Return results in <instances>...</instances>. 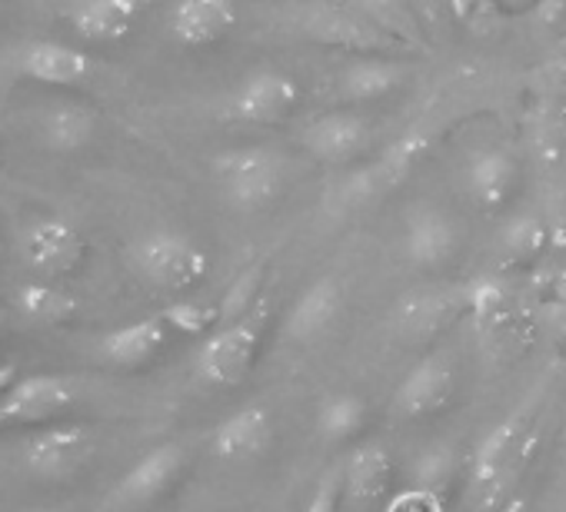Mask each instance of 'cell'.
<instances>
[{
	"mask_svg": "<svg viewBox=\"0 0 566 512\" xmlns=\"http://www.w3.org/2000/svg\"><path fill=\"white\" fill-rule=\"evenodd\" d=\"M347 303V294L340 287L337 277H317L287 310V320H283V337L297 346H311L317 340H324L334 323L340 320Z\"/></svg>",
	"mask_w": 566,
	"mask_h": 512,
	"instance_id": "5bb4252c",
	"label": "cell"
},
{
	"mask_svg": "<svg viewBox=\"0 0 566 512\" xmlns=\"http://www.w3.org/2000/svg\"><path fill=\"white\" fill-rule=\"evenodd\" d=\"M301 104V84L276 67L250 71L227 97V117L237 124H280Z\"/></svg>",
	"mask_w": 566,
	"mask_h": 512,
	"instance_id": "8992f818",
	"label": "cell"
},
{
	"mask_svg": "<svg viewBox=\"0 0 566 512\" xmlns=\"http://www.w3.org/2000/svg\"><path fill=\"white\" fill-rule=\"evenodd\" d=\"M97 134V114L84 104H54L38 120V137L54 153H77Z\"/></svg>",
	"mask_w": 566,
	"mask_h": 512,
	"instance_id": "603a6c76",
	"label": "cell"
},
{
	"mask_svg": "<svg viewBox=\"0 0 566 512\" xmlns=\"http://www.w3.org/2000/svg\"><path fill=\"white\" fill-rule=\"evenodd\" d=\"M463 313H470L467 284L463 287H417V290H407L394 303L390 330L397 340L417 346L447 333Z\"/></svg>",
	"mask_w": 566,
	"mask_h": 512,
	"instance_id": "277c9868",
	"label": "cell"
},
{
	"mask_svg": "<svg viewBox=\"0 0 566 512\" xmlns=\"http://www.w3.org/2000/svg\"><path fill=\"white\" fill-rule=\"evenodd\" d=\"M18 249L34 274L51 280V277H67L84 264L87 243L74 223H67L61 216H44L21 230Z\"/></svg>",
	"mask_w": 566,
	"mask_h": 512,
	"instance_id": "9c48e42d",
	"label": "cell"
},
{
	"mask_svg": "<svg viewBox=\"0 0 566 512\" xmlns=\"http://www.w3.org/2000/svg\"><path fill=\"white\" fill-rule=\"evenodd\" d=\"M549 243V226L536 213H513L496 233V256L503 264H526Z\"/></svg>",
	"mask_w": 566,
	"mask_h": 512,
	"instance_id": "83f0119b",
	"label": "cell"
},
{
	"mask_svg": "<svg viewBox=\"0 0 566 512\" xmlns=\"http://www.w3.org/2000/svg\"><path fill=\"white\" fill-rule=\"evenodd\" d=\"M140 14V0H81L71 14L77 38L91 44H114L124 41Z\"/></svg>",
	"mask_w": 566,
	"mask_h": 512,
	"instance_id": "7402d4cb",
	"label": "cell"
},
{
	"mask_svg": "<svg viewBox=\"0 0 566 512\" xmlns=\"http://www.w3.org/2000/svg\"><path fill=\"white\" fill-rule=\"evenodd\" d=\"M340 482H344V466L327 469L321 476V482H317V489H314L304 512H344L340 509Z\"/></svg>",
	"mask_w": 566,
	"mask_h": 512,
	"instance_id": "d6a6232c",
	"label": "cell"
},
{
	"mask_svg": "<svg viewBox=\"0 0 566 512\" xmlns=\"http://www.w3.org/2000/svg\"><path fill=\"white\" fill-rule=\"evenodd\" d=\"M38 512H67V509H38Z\"/></svg>",
	"mask_w": 566,
	"mask_h": 512,
	"instance_id": "74e56055",
	"label": "cell"
},
{
	"mask_svg": "<svg viewBox=\"0 0 566 512\" xmlns=\"http://www.w3.org/2000/svg\"><path fill=\"white\" fill-rule=\"evenodd\" d=\"M18 310L34 320V323H44V327H61V323H71L74 313H77V297L61 287V284H51V280H31L18 290L14 297Z\"/></svg>",
	"mask_w": 566,
	"mask_h": 512,
	"instance_id": "484cf974",
	"label": "cell"
},
{
	"mask_svg": "<svg viewBox=\"0 0 566 512\" xmlns=\"http://www.w3.org/2000/svg\"><path fill=\"white\" fill-rule=\"evenodd\" d=\"M394 482V456L384 442H360L344 459L340 509L344 512H374Z\"/></svg>",
	"mask_w": 566,
	"mask_h": 512,
	"instance_id": "4fadbf2b",
	"label": "cell"
},
{
	"mask_svg": "<svg viewBox=\"0 0 566 512\" xmlns=\"http://www.w3.org/2000/svg\"><path fill=\"white\" fill-rule=\"evenodd\" d=\"M18 383V366L14 363H0V396Z\"/></svg>",
	"mask_w": 566,
	"mask_h": 512,
	"instance_id": "e575fe53",
	"label": "cell"
},
{
	"mask_svg": "<svg viewBox=\"0 0 566 512\" xmlns=\"http://www.w3.org/2000/svg\"><path fill=\"white\" fill-rule=\"evenodd\" d=\"M360 14L374 28H380L387 38L417 41V24H413L403 0H360Z\"/></svg>",
	"mask_w": 566,
	"mask_h": 512,
	"instance_id": "f546056e",
	"label": "cell"
},
{
	"mask_svg": "<svg viewBox=\"0 0 566 512\" xmlns=\"http://www.w3.org/2000/svg\"><path fill=\"white\" fill-rule=\"evenodd\" d=\"M374 143V127L367 117L354 110H331L304 124L301 130V147L321 160V163H354L360 160Z\"/></svg>",
	"mask_w": 566,
	"mask_h": 512,
	"instance_id": "8fae6325",
	"label": "cell"
},
{
	"mask_svg": "<svg viewBox=\"0 0 566 512\" xmlns=\"http://www.w3.org/2000/svg\"><path fill=\"white\" fill-rule=\"evenodd\" d=\"M130 260H134V270L150 287L167 290V294L193 290L210 270L207 249L180 230H154L140 236L130 249Z\"/></svg>",
	"mask_w": 566,
	"mask_h": 512,
	"instance_id": "3957f363",
	"label": "cell"
},
{
	"mask_svg": "<svg viewBox=\"0 0 566 512\" xmlns=\"http://www.w3.org/2000/svg\"><path fill=\"white\" fill-rule=\"evenodd\" d=\"M367 423V403L354 390L327 393L317 406V436L327 442H347L354 439Z\"/></svg>",
	"mask_w": 566,
	"mask_h": 512,
	"instance_id": "4316f807",
	"label": "cell"
},
{
	"mask_svg": "<svg viewBox=\"0 0 566 512\" xmlns=\"http://www.w3.org/2000/svg\"><path fill=\"white\" fill-rule=\"evenodd\" d=\"M273 442H276V416L263 403H250V406H240L237 413H230L213 429V439H210L213 456L223 462L256 459V456L270 452Z\"/></svg>",
	"mask_w": 566,
	"mask_h": 512,
	"instance_id": "9a60e30c",
	"label": "cell"
},
{
	"mask_svg": "<svg viewBox=\"0 0 566 512\" xmlns=\"http://www.w3.org/2000/svg\"><path fill=\"white\" fill-rule=\"evenodd\" d=\"M233 28H237L233 0H177L167 21L170 38L190 51L220 44Z\"/></svg>",
	"mask_w": 566,
	"mask_h": 512,
	"instance_id": "e0dca14e",
	"label": "cell"
},
{
	"mask_svg": "<svg viewBox=\"0 0 566 512\" xmlns=\"http://www.w3.org/2000/svg\"><path fill=\"white\" fill-rule=\"evenodd\" d=\"M407 81V67L387 57H357L340 71L337 94L350 104H370L397 94Z\"/></svg>",
	"mask_w": 566,
	"mask_h": 512,
	"instance_id": "44dd1931",
	"label": "cell"
},
{
	"mask_svg": "<svg viewBox=\"0 0 566 512\" xmlns=\"http://www.w3.org/2000/svg\"><path fill=\"white\" fill-rule=\"evenodd\" d=\"M460 449L447 439L420 449L410 462V489L413 492H423V495H433V499H443L457 476H460Z\"/></svg>",
	"mask_w": 566,
	"mask_h": 512,
	"instance_id": "d4e9b609",
	"label": "cell"
},
{
	"mask_svg": "<svg viewBox=\"0 0 566 512\" xmlns=\"http://www.w3.org/2000/svg\"><path fill=\"white\" fill-rule=\"evenodd\" d=\"M457 383H460V373H457L453 356L443 350H433L397 383L394 399H390V413L397 419H410V423L430 419L453 403Z\"/></svg>",
	"mask_w": 566,
	"mask_h": 512,
	"instance_id": "5b68a950",
	"label": "cell"
},
{
	"mask_svg": "<svg viewBox=\"0 0 566 512\" xmlns=\"http://www.w3.org/2000/svg\"><path fill=\"white\" fill-rule=\"evenodd\" d=\"M500 512H530V499L516 492V495H513V499H510V502H506Z\"/></svg>",
	"mask_w": 566,
	"mask_h": 512,
	"instance_id": "d590c367",
	"label": "cell"
},
{
	"mask_svg": "<svg viewBox=\"0 0 566 512\" xmlns=\"http://www.w3.org/2000/svg\"><path fill=\"white\" fill-rule=\"evenodd\" d=\"M260 287H263V267L253 264V267H247V270L230 284V290L223 294V300H220V307H217V327L247 317V313L263 300V297H260Z\"/></svg>",
	"mask_w": 566,
	"mask_h": 512,
	"instance_id": "f1b7e54d",
	"label": "cell"
},
{
	"mask_svg": "<svg viewBox=\"0 0 566 512\" xmlns=\"http://www.w3.org/2000/svg\"><path fill=\"white\" fill-rule=\"evenodd\" d=\"M539 396L543 390H533L513 413H506L473 449V459H470V486H467V495L470 502L500 479V472L510 466V459L516 456V449L523 446V439L530 436V429L536 426L533 416H536V406H539Z\"/></svg>",
	"mask_w": 566,
	"mask_h": 512,
	"instance_id": "52a82bcc",
	"label": "cell"
},
{
	"mask_svg": "<svg viewBox=\"0 0 566 512\" xmlns=\"http://www.w3.org/2000/svg\"><path fill=\"white\" fill-rule=\"evenodd\" d=\"M223 200L240 213L273 206L287 186V157L273 147H237L213 160Z\"/></svg>",
	"mask_w": 566,
	"mask_h": 512,
	"instance_id": "7a4b0ae2",
	"label": "cell"
},
{
	"mask_svg": "<svg viewBox=\"0 0 566 512\" xmlns=\"http://www.w3.org/2000/svg\"><path fill=\"white\" fill-rule=\"evenodd\" d=\"M187 449L180 442H160L150 452H144L114 486V505L120 509H140L160 499L184 472Z\"/></svg>",
	"mask_w": 566,
	"mask_h": 512,
	"instance_id": "7c38bea8",
	"label": "cell"
},
{
	"mask_svg": "<svg viewBox=\"0 0 566 512\" xmlns=\"http://www.w3.org/2000/svg\"><path fill=\"white\" fill-rule=\"evenodd\" d=\"M160 317L167 320V327H170V330H177V333H190V337H197V333H210V327H217V310L200 307V303H170Z\"/></svg>",
	"mask_w": 566,
	"mask_h": 512,
	"instance_id": "1f68e13d",
	"label": "cell"
},
{
	"mask_svg": "<svg viewBox=\"0 0 566 512\" xmlns=\"http://www.w3.org/2000/svg\"><path fill=\"white\" fill-rule=\"evenodd\" d=\"M553 303H556V310L566 317V267L553 277Z\"/></svg>",
	"mask_w": 566,
	"mask_h": 512,
	"instance_id": "836d02e7",
	"label": "cell"
},
{
	"mask_svg": "<svg viewBox=\"0 0 566 512\" xmlns=\"http://www.w3.org/2000/svg\"><path fill=\"white\" fill-rule=\"evenodd\" d=\"M516 177L520 170L506 147H480L467 157V167H463V186L470 200L486 213H496L506 206V200L516 190Z\"/></svg>",
	"mask_w": 566,
	"mask_h": 512,
	"instance_id": "d6986e66",
	"label": "cell"
},
{
	"mask_svg": "<svg viewBox=\"0 0 566 512\" xmlns=\"http://www.w3.org/2000/svg\"><path fill=\"white\" fill-rule=\"evenodd\" d=\"M463 230L460 223L437 203L417 200L403 213V253L420 270H440L460 253Z\"/></svg>",
	"mask_w": 566,
	"mask_h": 512,
	"instance_id": "ba28073f",
	"label": "cell"
},
{
	"mask_svg": "<svg viewBox=\"0 0 566 512\" xmlns=\"http://www.w3.org/2000/svg\"><path fill=\"white\" fill-rule=\"evenodd\" d=\"M450 14L473 34H493L503 21L500 0H450Z\"/></svg>",
	"mask_w": 566,
	"mask_h": 512,
	"instance_id": "4dcf8cb0",
	"label": "cell"
},
{
	"mask_svg": "<svg viewBox=\"0 0 566 512\" xmlns=\"http://www.w3.org/2000/svg\"><path fill=\"white\" fill-rule=\"evenodd\" d=\"M467 307H470V317L476 320L480 333H486L490 340H500V333L510 330V320H513V294L506 287V280L500 277H473L467 284Z\"/></svg>",
	"mask_w": 566,
	"mask_h": 512,
	"instance_id": "cb8c5ba5",
	"label": "cell"
},
{
	"mask_svg": "<svg viewBox=\"0 0 566 512\" xmlns=\"http://www.w3.org/2000/svg\"><path fill=\"white\" fill-rule=\"evenodd\" d=\"M170 340V327L167 320L157 317H144L134 323H124L111 333H104L101 340V356L117 366V370H137L144 363H150Z\"/></svg>",
	"mask_w": 566,
	"mask_h": 512,
	"instance_id": "ffe728a7",
	"label": "cell"
},
{
	"mask_svg": "<svg viewBox=\"0 0 566 512\" xmlns=\"http://www.w3.org/2000/svg\"><path fill=\"white\" fill-rule=\"evenodd\" d=\"M503 4V11H530V8H536V0H500Z\"/></svg>",
	"mask_w": 566,
	"mask_h": 512,
	"instance_id": "8d00e7d4",
	"label": "cell"
},
{
	"mask_svg": "<svg viewBox=\"0 0 566 512\" xmlns=\"http://www.w3.org/2000/svg\"><path fill=\"white\" fill-rule=\"evenodd\" d=\"M91 433L84 426H44L24 442V462L34 476L64 479L91 456Z\"/></svg>",
	"mask_w": 566,
	"mask_h": 512,
	"instance_id": "2e32d148",
	"label": "cell"
},
{
	"mask_svg": "<svg viewBox=\"0 0 566 512\" xmlns=\"http://www.w3.org/2000/svg\"><path fill=\"white\" fill-rule=\"evenodd\" d=\"M18 71L44 87H81L91 81L94 61L81 47L61 41H31L18 57Z\"/></svg>",
	"mask_w": 566,
	"mask_h": 512,
	"instance_id": "ac0fdd59",
	"label": "cell"
},
{
	"mask_svg": "<svg viewBox=\"0 0 566 512\" xmlns=\"http://www.w3.org/2000/svg\"><path fill=\"white\" fill-rule=\"evenodd\" d=\"M77 399V386L57 373L18 376V383L0 396V426H44L67 413Z\"/></svg>",
	"mask_w": 566,
	"mask_h": 512,
	"instance_id": "30bf717a",
	"label": "cell"
},
{
	"mask_svg": "<svg viewBox=\"0 0 566 512\" xmlns=\"http://www.w3.org/2000/svg\"><path fill=\"white\" fill-rule=\"evenodd\" d=\"M263 323H266V300H260L247 317L213 327L193 356V376L213 390L240 386L256 363L263 343Z\"/></svg>",
	"mask_w": 566,
	"mask_h": 512,
	"instance_id": "6da1fadb",
	"label": "cell"
}]
</instances>
